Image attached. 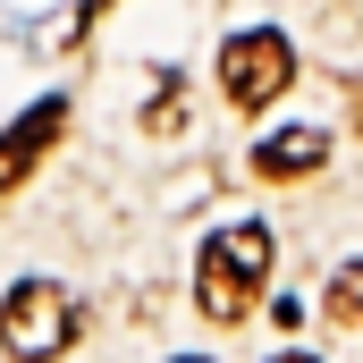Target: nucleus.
Returning <instances> with one entry per match:
<instances>
[{"label":"nucleus","mask_w":363,"mask_h":363,"mask_svg":"<svg viewBox=\"0 0 363 363\" xmlns=\"http://www.w3.org/2000/svg\"><path fill=\"white\" fill-rule=\"evenodd\" d=\"M262 279H271V228L237 220V228H220V237L203 245V262H194V304H203L211 321H245L254 296H262Z\"/></svg>","instance_id":"nucleus-1"},{"label":"nucleus","mask_w":363,"mask_h":363,"mask_svg":"<svg viewBox=\"0 0 363 363\" xmlns=\"http://www.w3.org/2000/svg\"><path fill=\"white\" fill-rule=\"evenodd\" d=\"M85 330V313H77V296L60 287V279H17L9 287V304H0V347L17 363H51L68 355V338Z\"/></svg>","instance_id":"nucleus-2"},{"label":"nucleus","mask_w":363,"mask_h":363,"mask_svg":"<svg viewBox=\"0 0 363 363\" xmlns=\"http://www.w3.org/2000/svg\"><path fill=\"white\" fill-rule=\"evenodd\" d=\"M287 77H296V43L271 34V26L220 43V93H228L237 110H271L279 93H287Z\"/></svg>","instance_id":"nucleus-3"},{"label":"nucleus","mask_w":363,"mask_h":363,"mask_svg":"<svg viewBox=\"0 0 363 363\" xmlns=\"http://www.w3.org/2000/svg\"><path fill=\"white\" fill-rule=\"evenodd\" d=\"M60 118H68V101L51 93V101H34V110H26V118H17V127L0 135V194H17V178H26V169H34V161L51 152Z\"/></svg>","instance_id":"nucleus-4"},{"label":"nucleus","mask_w":363,"mask_h":363,"mask_svg":"<svg viewBox=\"0 0 363 363\" xmlns=\"http://www.w3.org/2000/svg\"><path fill=\"white\" fill-rule=\"evenodd\" d=\"M321 161H330V135H321V127H279V135L254 144V169H262V178H304V169H321Z\"/></svg>","instance_id":"nucleus-5"},{"label":"nucleus","mask_w":363,"mask_h":363,"mask_svg":"<svg viewBox=\"0 0 363 363\" xmlns=\"http://www.w3.org/2000/svg\"><path fill=\"white\" fill-rule=\"evenodd\" d=\"M338 313H347V321L363 313V271H338Z\"/></svg>","instance_id":"nucleus-6"},{"label":"nucleus","mask_w":363,"mask_h":363,"mask_svg":"<svg viewBox=\"0 0 363 363\" xmlns=\"http://www.w3.org/2000/svg\"><path fill=\"white\" fill-rule=\"evenodd\" d=\"M279 363H321V355H279Z\"/></svg>","instance_id":"nucleus-7"},{"label":"nucleus","mask_w":363,"mask_h":363,"mask_svg":"<svg viewBox=\"0 0 363 363\" xmlns=\"http://www.w3.org/2000/svg\"><path fill=\"white\" fill-rule=\"evenodd\" d=\"M186 363H203V355H186Z\"/></svg>","instance_id":"nucleus-8"}]
</instances>
